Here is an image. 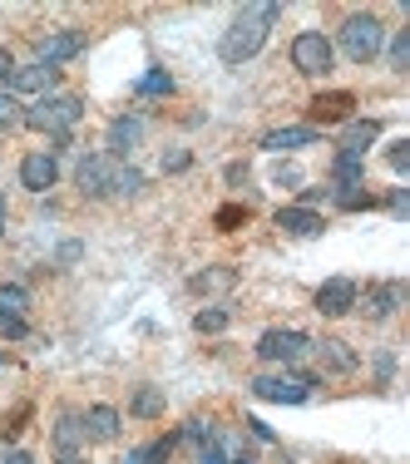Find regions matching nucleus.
<instances>
[{"instance_id":"obj_36","label":"nucleus","mask_w":410,"mask_h":464,"mask_svg":"<svg viewBox=\"0 0 410 464\" xmlns=\"http://www.w3.org/2000/svg\"><path fill=\"white\" fill-rule=\"evenodd\" d=\"M223 179H228L232 188H242V183L252 179V169H248V163H228V169H223Z\"/></svg>"},{"instance_id":"obj_29","label":"nucleus","mask_w":410,"mask_h":464,"mask_svg":"<svg viewBox=\"0 0 410 464\" xmlns=\"http://www.w3.org/2000/svg\"><path fill=\"white\" fill-rule=\"evenodd\" d=\"M183 440H198V445H208V440H218V425H213L208 415H193V420L183 425Z\"/></svg>"},{"instance_id":"obj_40","label":"nucleus","mask_w":410,"mask_h":464,"mask_svg":"<svg viewBox=\"0 0 410 464\" xmlns=\"http://www.w3.org/2000/svg\"><path fill=\"white\" fill-rule=\"evenodd\" d=\"M248 430H252V435H258V440H268V445H272V430L262 425V420H248Z\"/></svg>"},{"instance_id":"obj_10","label":"nucleus","mask_w":410,"mask_h":464,"mask_svg":"<svg viewBox=\"0 0 410 464\" xmlns=\"http://www.w3.org/2000/svg\"><path fill=\"white\" fill-rule=\"evenodd\" d=\"M74 54H84V30H54V35L40 40V60L35 64H40V70H50V74H60Z\"/></svg>"},{"instance_id":"obj_25","label":"nucleus","mask_w":410,"mask_h":464,"mask_svg":"<svg viewBox=\"0 0 410 464\" xmlns=\"http://www.w3.org/2000/svg\"><path fill=\"white\" fill-rule=\"evenodd\" d=\"M228 306H203V312L193 316V331H203V336H218V331H228Z\"/></svg>"},{"instance_id":"obj_41","label":"nucleus","mask_w":410,"mask_h":464,"mask_svg":"<svg viewBox=\"0 0 410 464\" xmlns=\"http://www.w3.org/2000/svg\"><path fill=\"white\" fill-rule=\"evenodd\" d=\"M5 464H35V455H25V450H10Z\"/></svg>"},{"instance_id":"obj_11","label":"nucleus","mask_w":410,"mask_h":464,"mask_svg":"<svg viewBox=\"0 0 410 464\" xmlns=\"http://www.w3.org/2000/svg\"><path fill=\"white\" fill-rule=\"evenodd\" d=\"M60 183V159H54L50 149H35L20 159V188H30V193H50V188Z\"/></svg>"},{"instance_id":"obj_5","label":"nucleus","mask_w":410,"mask_h":464,"mask_svg":"<svg viewBox=\"0 0 410 464\" xmlns=\"http://www.w3.org/2000/svg\"><path fill=\"white\" fill-rule=\"evenodd\" d=\"M331 64H337L331 35H321V30H302V35L292 40V70H297V74L321 80V74H331Z\"/></svg>"},{"instance_id":"obj_15","label":"nucleus","mask_w":410,"mask_h":464,"mask_svg":"<svg viewBox=\"0 0 410 464\" xmlns=\"http://www.w3.org/2000/svg\"><path fill=\"white\" fill-rule=\"evenodd\" d=\"M139 143H143V119H139V114H119L114 124H109L104 153H109V159H119V163H124L129 153L139 149Z\"/></svg>"},{"instance_id":"obj_35","label":"nucleus","mask_w":410,"mask_h":464,"mask_svg":"<svg viewBox=\"0 0 410 464\" xmlns=\"http://www.w3.org/2000/svg\"><path fill=\"white\" fill-rule=\"evenodd\" d=\"M25 420H30V405H20V411H10V415H5V435L15 440L20 430H25Z\"/></svg>"},{"instance_id":"obj_33","label":"nucleus","mask_w":410,"mask_h":464,"mask_svg":"<svg viewBox=\"0 0 410 464\" xmlns=\"http://www.w3.org/2000/svg\"><path fill=\"white\" fill-rule=\"evenodd\" d=\"M386 163H391L395 173H405V169H410V139H401V143H391V153H386Z\"/></svg>"},{"instance_id":"obj_18","label":"nucleus","mask_w":410,"mask_h":464,"mask_svg":"<svg viewBox=\"0 0 410 464\" xmlns=\"http://www.w3.org/2000/svg\"><path fill=\"white\" fill-rule=\"evenodd\" d=\"M50 84H54L50 70H40V64H15V70H10V80H5V94L10 99H20V94H40V99H45Z\"/></svg>"},{"instance_id":"obj_22","label":"nucleus","mask_w":410,"mask_h":464,"mask_svg":"<svg viewBox=\"0 0 410 464\" xmlns=\"http://www.w3.org/2000/svg\"><path fill=\"white\" fill-rule=\"evenodd\" d=\"M163 391L159 385H134V395H129V411H134V420H159L163 415Z\"/></svg>"},{"instance_id":"obj_13","label":"nucleus","mask_w":410,"mask_h":464,"mask_svg":"<svg viewBox=\"0 0 410 464\" xmlns=\"http://www.w3.org/2000/svg\"><path fill=\"white\" fill-rule=\"evenodd\" d=\"M312 356L321 361V371H327V375H351V371L361 366V356L351 351V341H341V336L312 341Z\"/></svg>"},{"instance_id":"obj_3","label":"nucleus","mask_w":410,"mask_h":464,"mask_svg":"<svg viewBox=\"0 0 410 464\" xmlns=\"http://www.w3.org/2000/svg\"><path fill=\"white\" fill-rule=\"evenodd\" d=\"M331 50H341L351 64L381 60V50H386V25H381V15H371V10L347 15V20H341V30H337V45H331Z\"/></svg>"},{"instance_id":"obj_26","label":"nucleus","mask_w":410,"mask_h":464,"mask_svg":"<svg viewBox=\"0 0 410 464\" xmlns=\"http://www.w3.org/2000/svg\"><path fill=\"white\" fill-rule=\"evenodd\" d=\"M248 218H252V213H248L242 203H228V208H218V213H213V227H218V232H238Z\"/></svg>"},{"instance_id":"obj_42","label":"nucleus","mask_w":410,"mask_h":464,"mask_svg":"<svg viewBox=\"0 0 410 464\" xmlns=\"http://www.w3.org/2000/svg\"><path fill=\"white\" fill-rule=\"evenodd\" d=\"M54 464H90L84 455H54Z\"/></svg>"},{"instance_id":"obj_14","label":"nucleus","mask_w":410,"mask_h":464,"mask_svg":"<svg viewBox=\"0 0 410 464\" xmlns=\"http://www.w3.org/2000/svg\"><path fill=\"white\" fill-rule=\"evenodd\" d=\"M84 420V440H94V445H114L119 435H124V415L114 411V405H90V411L80 415Z\"/></svg>"},{"instance_id":"obj_12","label":"nucleus","mask_w":410,"mask_h":464,"mask_svg":"<svg viewBox=\"0 0 410 464\" xmlns=\"http://www.w3.org/2000/svg\"><path fill=\"white\" fill-rule=\"evenodd\" d=\"M356 292H361V286L351 282V277H331V282L317 286L312 306H317L321 316H347V312H356Z\"/></svg>"},{"instance_id":"obj_1","label":"nucleus","mask_w":410,"mask_h":464,"mask_svg":"<svg viewBox=\"0 0 410 464\" xmlns=\"http://www.w3.org/2000/svg\"><path fill=\"white\" fill-rule=\"evenodd\" d=\"M277 20H282V5H248V10H238V15L228 20L223 40H218L223 64H248L252 54L268 45V35H272Z\"/></svg>"},{"instance_id":"obj_34","label":"nucleus","mask_w":410,"mask_h":464,"mask_svg":"<svg viewBox=\"0 0 410 464\" xmlns=\"http://www.w3.org/2000/svg\"><path fill=\"white\" fill-rule=\"evenodd\" d=\"M277 188H302V169H297V163H277Z\"/></svg>"},{"instance_id":"obj_32","label":"nucleus","mask_w":410,"mask_h":464,"mask_svg":"<svg viewBox=\"0 0 410 464\" xmlns=\"http://www.w3.org/2000/svg\"><path fill=\"white\" fill-rule=\"evenodd\" d=\"M20 336H30L25 316H0V341H20Z\"/></svg>"},{"instance_id":"obj_37","label":"nucleus","mask_w":410,"mask_h":464,"mask_svg":"<svg viewBox=\"0 0 410 464\" xmlns=\"http://www.w3.org/2000/svg\"><path fill=\"white\" fill-rule=\"evenodd\" d=\"M163 169H169V173L188 169V153H183V149H179V153H163Z\"/></svg>"},{"instance_id":"obj_7","label":"nucleus","mask_w":410,"mask_h":464,"mask_svg":"<svg viewBox=\"0 0 410 464\" xmlns=\"http://www.w3.org/2000/svg\"><path fill=\"white\" fill-rule=\"evenodd\" d=\"M114 169H119V159H109L104 149H94V153H84V159H80L74 183H80L84 198H109V188H114Z\"/></svg>"},{"instance_id":"obj_16","label":"nucleus","mask_w":410,"mask_h":464,"mask_svg":"<svg viewBox=\"0 0 410 464\" xmlns=\"http://www.w3.org/2000/svg\"><path fill=\"white\" fill-rule=\"evenodd\" d=\"M272 223L287 232V237H317L321 227H327V218L317 213V208H297V203H287V208H277L272 213Z\"/></svg>"},{"instance_id":"obj_23","label":"nucleus","mask_w":410,"mask_h":464,"mask_svg":"<svg viewBox=\"0 0 410 464\" xmlns=\"http://www.w3.org/2000/svg\"><path fill=\"white\" fill-rule=\"evenodd\" d=\"M143 193V173L134 163H119L114 169V188H109V198H139Z\"/></svg>"},{"instance_id":"obj_24","label":"nucleus","mask_w":410,"mask_h":464,"mask_svg":"<svg viewBox=\"0 0 410 464\" xmlns=\"http://www.w3.org/2000/svg\"><path fill=\"white\" fill-rule=\"evenodd\" d=\"M30 292L20 282H0V316H25Z\"/></svg>"},{"instance_id":"obj_6","label":"nucleus","mask_w":410,"mask_h":464,"mask_svg":"<svg viewBox=\"0 0 410 464\" xmlns=\"http://www.w3.org/2000/svg\"><path fill=\"white\" fill-rule=\"evenodd\" d=\"M317 375H252V395L272 405H302L312 395Z\"/></svg>"},{"instance_id":"obj_9","label":"nucleus","mask_w":410,"mask_h":464,"mask_svg":"<svg viewBox=\"0 0 410 464\" xmlns=\"http://www.w3.org/2000/svg\"><path fill=\"white\" fill-rule=\"evenodd\" d=\"M351 109H356V94L351 90H321L307 104V119H312V129L321 134L327 124H351Z\"/></svg>"},{"instance_id":"obj_43","label":"nucleus","mask_w":410,"mask_h":464,"mask_svg":"<svg viewBox=\"0 0 410 464\" xmlns=\"http://www.w3.org/2000/svg\"><path fill=\"white\" fill-rule=\"evenodd\" d=\"M124 464H143V450H129V455H124Z\"/></svg>"},{"instance_id":"obj_39","label":"nucleus","mask_w":410,"mask_h":464,"mask_svg":"<svg viewBox=\"0 0 410 464\" xmlns=\"http://www.w3.org/2000/svg\"><path fill=\"white\" fill-rule=\"evenodd\" d=\"M203 464H228L223 450H218V440H213V445H203Z\"/></svg>"},{"instance_id":"obj_4","label":"nucleus","mask_w":410,"mask_h":464,"mask_svg":"<svg viewBox=\"0 0 410 464\" xmlns=\"http://www.w3.org/2000/svg\"><path fill=\"white\" fill-rule=\"evenodd\" d=\"M258 356L272 361V366H297L302 356H312V336L297 326H272L258 336Z\"/></svg>"},{"instance_id":"obj_30","label":"nucleus","mask_w":410,"mask_h":464,"mask_svg":"<svg viewBox=\"0 0 410 464\" xmlns=\"http://www.w3.org/2000/svg\"><path fill=\"white\" fill-rule=\"evenodd\" d=\"M173 445H179V435H163V440H153V445L143 450V464H169Z\"/></svg>"},{"instance_id":"obj_31","label":"nucleus","mask_w":410,"mask_h":464,"mask_svg":"<svg viewBox=\"0 0 410 464\" xmlns=\"http://www.w3.org/2000/svg\"><path fill=\"white\" fill-rule=\"evenodd\" d=\"M405 60H410V30H395V40H391V70H405Z\"/></svg>"},{"instance_id":"obj_38","label":"nucleus","mask_w":410,"mask_h":464,"mask_svg":"<svg viewBox=\"0 0 410 464\" xmlns=\"http://www.w3.org/2000/svg\"><path fill=\"white\" fill-rule=\"evenodd\" d=\"M10 70H15V54H10V50H0V84L10 80Z\"/></svg>"},{"instance_id":"obj_8","label":"nucleus","mask_w":410,"mask_h":464,"mask_svg":"<svg viewBox=\"0 0 410 464\" xmlns=\"http://www.w3.org/2000/svg\"><path fill=\"white\" fill-rule=\"evenodd\" d=\"M356 306L366 312V322H391L395 312L405 306V282H376L356 292Z\"/></svg>"},{"instance_id":"obj_28","label":"nucleus","mask_w":410,"mask_h":464,"mask_svg":"<svg viewBox=\"0 0 410 464\" xmlns=\"http://www.w3.org/2000/svg\"><path fill=\"white\" fill-rule=\"evenodd\" d=\"M134 94H143V99H153V94H173V74H163V70L143 74V80L134 84Z\"/></svg>"},{"instance_id":"obj_2","label":"nucleus","mask_w":410,"mask_h":464,"mask_svg":"<svg viewBox=\"0 0 410 464\" xmlns=\"http://www.w3.org/2000/svg\"><path fill=\"white\" fill-rule=\"evenodd\" d=\"M84 119V99L80 94H45L35 99V104L25 109V129H35V134H50L54 139V159H60V149L70 143V129Z\"/></svg>"},{"instance_id":"obj_27","label":"nucleus","mask_w":410,"mask_h":464,"mask_svg":"<svg viewBox=\"0 0 410 464\" xmlns=\"http://www.w3.org/2000/svg\"><path fill=\"white\" fill-rule=\"evenodd\" d=\"M25 124V109H20V99H10L5 90H0V134H10V129Z\"/></svg>"},{"instance_id":"obj_17","label":"nucleus","mask_w":410,"mask_h":464,"mask_svg":"<svg viewBox=\"0 0 410 464\" xmlns=\"http://www.w3.org/2000/svg\"><path fill=\"white\" fill-rule=\"evenodd\" d=\"M312 143H321L312 124H287V129H268L262 134V149L268 153H292V149H312Z\"/></svg>"},{"instance_id":"obj_21","label":"nucleus","mask_w":410,"mask_h":464,"mask_svg":"<svg viewBox=\"0 0 410 464\" xmlns=\"http://www.w3.org/2000/svg\"><path fill=\"white\" fill-rule=\"evenodd\" d=\"M232 286H238V267H208V272H193V277H188V292L193 296L232 292Z\"/></svg>"},{"instance_id":"obj_19","label":"nucleus","mask_w":410,"mask_h":464,"mask_svg":"<svg viewBox=\"0 0 410 464\" xmlns=\"http://www.w3.org/2000/svg\"><path fill=\"white\" fill-rule=\"evenodd\" d=\"M376 139H381V119H351V124H347V134H341V143H337V149L347 153V159H361V153L371 149Z\"/></svg>"},{"instance_id":"obj_44","label":"nucleus","mask_w":410,"mask_h":464,"mask_svg":"<svg viewBox=\"0 0 410 464\" xmlns=\"http://www.w3.org/2000/svg\"><path fill=\"white\" fill-rule=\"evenodd\" d=\"M0 232H5V193H0Z\"/></svg>"},{"instance_id":"obj_20","label":"nucleus","mask_w":410,"mask_h":464,"mask_svg":"<svg viewBox=\"0 0 410 464\" xmlns=\"http://www.w3.org/2000/svg\"><path fill=\"white\" fill-rule=\"evenodd\" d=\"M80 450H84L80 411H60V420H54V455H80Z\"/></svg>"}]
</instances>
